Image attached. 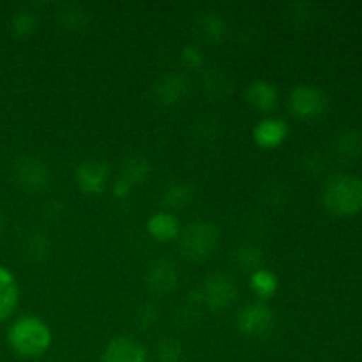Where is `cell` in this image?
<instances>
[{
    "label": "cell",
    "mask_w": 362,
    "mask_h": 362,
    "mask_svg": "<svg viewBox=\"0 0 362 362\" xmlns=\"http://www.w3.org/2000/svg\"><path fill=\"white\" fill-rule=\"evenodd\" d=\"M204 87H205V92L214 95V98H221V95L225 98L230 90V83L228 80H226V76L225 74L218 73V71H211V73L205 74Z\"/></svg>",
    "instance_id": "obj_24"
},
{
    "label": "cell",
    "mask_w": 362,
    "mask_h": 362,
    "mask_svg": "<svg viewBox=\"0 0 362 362\" xmlns=\"http://www.w3.org/2000/svg\"><path fill=\"white\" fill-rule=\"evenodd\" d=\"M235 325L243 336L250 339H265L274 331V313L265 303L246 304L237 313Z\"/></svg>",
    "instance_id": "obj_5"
},
{
    "label": "cell",
    "mask_w": 362,
    "mask_h": 362,
    "mask_svg": "<svg viewBox=\"0 0 362 362\" xmlns=\"http://www.w3.org/2000/svg\"><path fill=\"white\" fill-rule=\"evenodd\" d=\"M147 232L152 239L159 240V243H166V240L179 239L180 223L172 212H156L148 218Z\"/></svg>",
    "instance_id": "obj_15"
},
{
    "label": "cell",
    "mask_w": 362,
    "mask_h": 362,
    "mask_svg": "<svg viewBox=\"0 0 362 362\" xmlns=\"http://www.w3.org/2000/svg\"><path fill=\"white\" fill-rule=\"evenodd\" d=\"M4 228V218H2V212H0V232H2Z\"/></svg>",
    "instance_id": "obj_30"
},
{
    "label": "cell",
    "mask_w": 362,
    "mask_h": 362,
    "mask_svg": "<svg viewBox=\"0 0 362 362\" xmlns=\"http://www.w3.org/2000/svg\"><path fill=\"white\" fill-rule=\"evenodd\" d=\"M20 299V288L13 272L0 265V324L14 313Z\"/></svg>",
    "instance_id": "obj_14"
},
{
    "label": "cell",
    "mask_w": 362,
    "mask_h": 362,
    "mask_svg": "<svg viewBox=\"0 0 362 362\" xmlns=\"http://www.w3.org/2000/svg\"><path fill=\"white\" fill-rule=\"evenodd\" d=\"M250 286H251V290L257 293L258 299L267 300V299H271L276 292H278V286H279L278 276H276L272 271H269V269L262 267V269H258L257 272H253V274H251Z\"/></svg>",
    "instance_id": "obj_19"
},
{
    "label": "cell",
    "mask_w": 362,
    "mask_h": 362,
    "mask_svg": "<svg viewBox=\"0 0 362 362\" xmlns=\"http://www.w3.org/2000/svg\"><path fill=\"white\" fill-rule=\"evenodd\" d=\"M103 362H148V352L141 343L127 336L113 338L103 352Z\"/></svg>",
    "instance_id": "obj_10"
},
{
    "label": "cell",
    "mask_w": 362,
    "mask_h": 362,
    "mask_svg": "<svg viewBox=\"0 0 362 362\" xmlns=\"http://www.w3.org/2000/svg\"><path fill=\"white\" fill-rule=\"evenodd\" d=\"M37 25H39V18L35 16V13L27 9H21L18 13L13 14L11 18V32H13L16 37H28V35L34 34L37 30Z\"/></svg>",
    "instance_id": "obj_22"
},
{
    "label": "cell",
    "mask_w": 362,
    "mask_h": 362,
    "mask_svg": "<svg viewBox=\"0 0 362 362\" xmlns=\"http://www.w3.org/2000/svg\"><path fill=\"white\" fill-rule=\"evenodd\" d=\"M246 99L255 110L262 113H269L278 106V88L265 80H257L253 83L247 85L246 88Z\"/></svg>",
    "instance_id": "obj_13"
},
{
    "label": "cell",
    "mask_w": 362,
    "mask_h": 362,
    "mask_svg": "<svg viewBox=\"0 0 362 362\" xmlns=\"http://www.w3.org/2000/svg\"><path fill=\"white\" fill-rule=\"evenodd\" d=\"M7 343L16 356L37 359L52 345V331L37 317H20L7 329Z\"/></svg>",
    "instance_id": "obj_1"
},
{
    "label": "cell",
    "mask_w": 362,
    "mask_h": 362,
    "mask_svg": "<svg viewBox=\"0 0 362 362\" xmlns=\"http://www.w3.org/2000/svg\"><path fill=\"white\" fill-rule=\"evenodd\" d=\"M159 311L154 304H144L141 308L136 310V322L141 325V327H151L158 322Z\"/></svg>",
    "instance_id": "obj_26"
},
{
    "label": "cell",
    "mask_w": 362,
    "mask_h": 362,
    "mask_svg": "<svg viewBox=\"0 0 362 362\" xmlns=\"http://www.w3.org/2000/svg\"><path fill=\"white\" fill-rule=\"evenodd\" d=\"M151 163L140 154H133L124 161L122 165V177L120 179L126 180L131 187L134 184H144L147 182L148 177H151Z\"/></svg>",
    "instance_id": "obj_18"
},
{
    "label": "cell",
    "mask_w": 362,
    "mask_h": 362,
    "mask_svg": "<svg viewBox=\"0 0 362 362\" xmlns=\"http://www.w3.org/2000/svg\"><path fill=\"white\" fill-rule=\"evenodd\" d=\"M198 27H200L202 35L211 42H219L226 35V21L218 13H212V11H209L200 18Z\"/></svg>",
    "instance_id": "obj_20"
},
{
    "label": "cell",
    "mask_w": 362,
    "mask_h": 362,
    "mask_svg": "<svg viewBox=\"0 0 362 362\" xmlns=\"http://www.w3.org/2000/svg\"><path fill=\"white\" fill-rule=\"evenodd\" d=\"M13 179L21 191L27 193H41L49 184L48 166L37 158L21 156L13 166Z\"/></svg>",
    "instance_id": "obj_7"
},
{
    "label": "cell",
    "mask_w": 362,
    "mask_h": 362,
    "mask_svg": "<svg viewBox=\"0 0 362 362\" xmlns=\"http://www.w3.org/2000/svg\"><path fill=\"white\" fill-rule=\"evenodd\" d=\"M60 18H62L64 27H69L71 30H76V28L83 27L85 14H83V11L78 9V7H76V11H73V6L66 7V11L60 14Z\"/></svg>",
    "instance_id": "obj_27"
},
{
    "label": "cell",
    "mask_w": 362,
    "mask_h": 362,
    "mask_svg": "<svg viewBox=\"0 0 362 362\" xmlns=\"http://www.w3.org/2000/svg\"><path fill=\"white\" fill-rule=\"evenodd\" d=\"M286 136H288V124L278 117H265L253 129L255 144L265 151L278 148L286 140Z\"/></svg>",
    "instance_id": "obj_11"
},
{
    "label": "cell",
    "mask_w": 362,
    "mask_h": 362,
    "mask_svg": "<svg viewBox=\"0 0 362 362\" xmlns=\"http://www.w3.org/2000/svg\"><path fill=\"white\" fill-rule=\"evenodd\" d=\"M180 60L186 67L189 69H200L204 66V53L198 46L189 45V46H184L182 52H180Z\"/></svg>",
    "instance_id": "obj_25"
},
{
    "label": "cell",
    "mask_w": 362,
    "mask_h": 362,
    "mask_svg": "<svg viewBox=\"0 0 362 362\" xmlns=\"http://www.w3.org/2000/svg\"><path fill=\"white\" fill-rule=\"evenodd\" d=\"M306 166L310 172L318 173L322 168H324V159L320 158V154H310L306 158Z\"/></svg>",
    "instance_id": "obj_28"
},
{
    "label": "cell",
    "mask_w": 362,
    "mask_h": 362,
    "mask_svg": "<svg viewBox=\"0 0 362 362\" xmlns=\"http://www.w3.org/2000/svg\"><path fill=\"white\" fill-rule=\"evenodd\" d=\"M129 191H131V186L126 182V180L119 179L115 184H113V193H115L117 197H120V198L126 197V194L129 193Z\"/></svg>",
    "instance_id": "obj_29"
},
{
    "label": "cell",
    "mask_w": 362,
    "mask_h": 362,
    "mask_svg": "<svg viewBox=\"0 0 362 362\" xmlns=\"http://www.w3.org/2000/svg\"><path fill=\"white\" fill-rule=\"evenodd\" d=\"M110 166L103 161H85L74 172L80 191L87 194H101L108 186Z\"/></svg>",
    "instance_id": "obj_9"
},
{
    "label": "cell",
    "mask_w": 362,
    "mask_h": 362,
    "mask_svg": "<svg viewBox=\"0 0 362 362\" xmlns=\"http://www.w3.org/2000/svg\"><path fill=\"white\" fill-rule=\"evenodd\" d=\"M187 92H189V81L184 74L179 73L166 74L161 80L156 81L154 85L156 101L165 106H173L177 103L184 101Z\"/></svg>",
    "instance_id": "obj_12"
},
{
    "label": "cell",
    "mask_w": 362,
    "mask_h": 362,
    "mask_svg": "<svg viewBox=\"0 0 362 362\" xmlns=\"http://www.w3.org/2000/svg\"><path fill=\"white\" fill-rule=\"evenodd\" d=\"M193 187L187 186L186 182H170L161 191V204L170 211L186 209L193 202Z\"/></svg>",
    "instance_id": "obj_16"
},
{
    "label": "cell",
    "mask_w": 362,
    "mask_h": 362,
    "mask_svg": "<svg viewBox=\"0 0 362 362\" xmlns=\"http://www.w3.org/2000/svg\"><path fill=\"white\" fill-rule=\"evenodd\" d=\"M237 296H239V290H237L235 281L232 276L225 274V272L209 274L200 288L193 293L194 303L209 308L212 313H219L232 306L237 300Z\"/></svg>",
    "instance_id": "obj_4"
},
{
    "label": "cell",
    "mask_w": 362,
    "mask_h": 362,
    "mask_svg": "<svg viewBox=\"0 0 362 362\" xmlns=\"http://www.w3.org/2000/svg\"><path fill=\"white\" fill-rule=\"evenodd\" d=\"M327 94L315 85H297L290 94V112L303 120L322 117L327 110Z\"/></svg>",
    "instance_id": "obj_6"
},
{
    "label": "cell",
    "mask_w": 362,
    "mask_h": 362,
    "mask_svg": "<svg viewBox=\"0 0 362 362\" xmlns=\"http://www.w3.org/2000/svg\"><path fill=\"white\" fill-rule=\"evenodd\" d=\"M325 209L336 216H354L362 211V179L354 173H334L322 187Z\"/></svg>",
    "instance_id": "obj_2"
},
{
    "label": "cell",
    "mask_w": 362,
    "mask_h": 362,
    "mask_svg": "<svg viewBox=\"0 0 362 362\" xmlns=\"http://www.w3.org/2000/svg\"><path fill=\"white\" fill-rule=\"evenodd\" d=\"M218 225L212 221H194L179 233V250L191 262H205L219 246Z\"/></svg>",
    "instance_id": "obj_3"
},
{
    "label": "cell",
    "mask_w": 362,
    "mask_h": 362,
    "mask_svg": "<svg viewBox=\"0 0 362 362\" xmlns=\"http://www.w3.org/2000/svg\"><path fill=\"white\" fill-rule=\"evenodd\" d=\"M233 260L239 265L240 271L247 272H257L258 269H262V264H264V255L258 250L257 246H251V244H246V246H240L239 250L233 255Z\"/></svg>",
    "instance_id": "obj_21"
},
{
    "label": "cell",
    "mask_w": 362,
    "mask_h": 362,
    "mask_svg": "<svg viewBox=\"0 0 362 362\" xmlns=\"http://www.w3.org/2000/svg\"><path fill=\"white\" fill-rule=\"evenodd\" d=\"M334 151L345 161L361 158L362 154V134L357 129H343L334 140Z\"/></svg>",
    "instance_id": "obj_17"
},
{
    "label": "cell",
    "mask_w": 362,
    "mask_h": 362,
    "mask_svg": "<svg viewBox=\"0 0 362 362\" xmlns=\"http://www.w3.org/2000/svg\"><path fill=\"white\" fill-rule=\"evenodd\" d=\"M177 283H179V271H177L175 264L166 258L156 260L145 274V285H147L148 292L156 293V296L173 292L177 288Z\"/></svg>",
    "instance_id": "obj_8"
},
{
    "label": "cell",
    "mask_w": 362,
    "mask_h": 362,
    "mask_svg": "<svg viewBox=\"0 0 362 362\" xmlns=\"http://www.w3.org/2000/svg\"><path fill=\"white\" fill-rule=\"evenodd\" d=\"M158 362H180L184 356V349L175 338H165L158 346Z\"/></svg>",
    "instance_id": "obj_23"
}]
</instances>
